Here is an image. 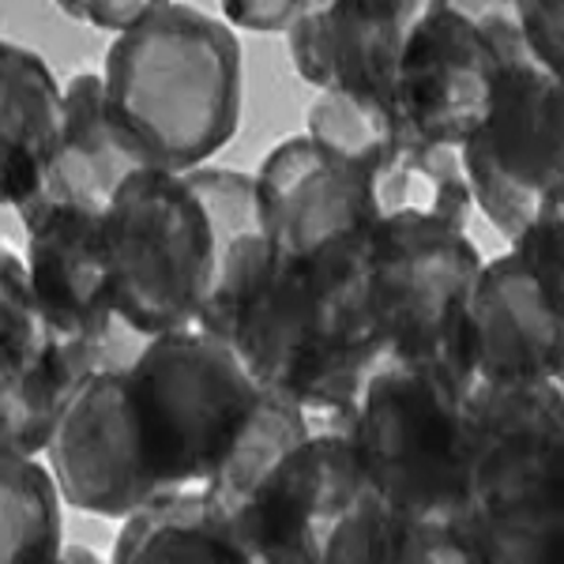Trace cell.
<instances>
[{
    "mask_svg": "<svg viewBox=\"0 0 564 564\" xmlns=\"http://www.w3.org/2000/svg\"><path fill=\"white\" fill-rule=\"evenodd\" d=\"M372 234L332 241L308 260L275 257L263 234L234 241L193 324L230 343L263 388L302 403L321 430H339L388 358L366 297Z\"/></svg>",
    "mask_w": 564,
    "mask_h": 564,
    "instance_id": "cell-1",
    "label": "cell"
},
{
    "mask_svg": "<svg viewBox=\"0 0 564 564\" xmlns=\"http://www.w3.org/2000/svg\"><path fill=\"white\" fill-rule=\"evenodd\" d=\"M106 113L148 170L212 166L241 124V45L196 4L159 0L102 65Z\"/></svg>",
    "mask_w": 564,
    "mask_h": 564,
    "instance_id": "cell-2",
    "label": "cell"
},
{
    "mask_svg": "<svg viewBox=\"0 0 564 564\" xmlns=\"http://www.w3.org/2000/svg\"><path fill=\"white\" fill-rule=\"evenodd\" d=\"M395 516L463 508L475 467V384L444 361L384 358L339 422Z\"/></svg>",
    "mask_w": 564,
    "mask_h": 564,
    "instance_id": "cell-3",
    "label": "cell"
},
{
    "mask_svg": "<svg viewBox=\"0 0 564 564\" xmlns=\"http://www.w3.org/2000/svg\"><path fill=\"white\" fill-rule=\"evenodd\" d=\"M268 388L230 343L185 327L129 366V399L148 470L166 497H207L257 417Z\"/></svg>",
    "mask_w": 564,
    "mask_h": 564,
    "instance_id": "cell-4",
    "label": "cell"
},
{
    "mask_svg": "<svg viewBox=\"0 0 564 564\" xmlns=\"http://www.w3.org/2000/svg\"><path fill=\"white\" fill-rule=\"evenodd\" d=\"M467 512L486 564H564V391L475 388Z\"/></svg>",
    "mask_w": 564,
    "mask_h": 564,
    "instance_id": "cell-5",
    "label": "cell"
},
{
    "mask_svg": "<svg viewBox=\"0 0 564 564\" xmlns=\"http://www.w3.org/2000/svg\"><path fill=\"white\" fill-rule=\"evenodd\" d=\"M117 316L143 339L196 324L230 241L188 174L140 170L102 218Z\"/></svg>",
    "mask_w": 564,
    "mask_h": 564,
    "instance_id": "cell-6",
    "label": "cell"
},
{
    "mask_svg": "<svg viewBox=\"0 0 564 564\" xmlns=\"http://www.w3.org/2000/svg\"><path fill=\"white\" fill-rule=\"evenodd\" d=\"M505 76L486 124L463 148L475 207L512 245L564 181V87L531 57L516 4L500 31Z\"/></svg>",
    "mask_w": 564,
    "mask_h": 564,
    "instance_id": "cell-7",
    "label": "cell"
},
{
    "mask_svg": "<svg viewBox=\"0 0 564 564\" xmlns=\"http://www.w3.org/2000/svg\"><path fill=\"white\" fill-rule=\"evenodd\" d=\"M481 268L486 260L467 230L430 218L380 223L369 249L366 297L388 358L444 361L463 372V313Z\"/></svg>",
    "mask_w": 564,
    "mask_h": 564,
    "instance_id": "cell-8",
    "label": "cell"
},
{
    "mask_svg": "<svg viewBox=\"0 0 564 564\" xmlns=\"http://www.w3.org/2000/svg\"><path fill=\"white\" fill-rule=\"evenodd\" d=\"M508 12L512 4L422 0L395 84L399 132L433 148H467L497 102Z\"/></svg>",
    "mask_w": 564,
    "mask_h": 564,
    "instance_id": "cell-9",
    "label": "cell"
},
{
    "mask_svg": "<svg viewBox=\"0 0 564 564\" xmlns=\"http://www.w3.org/2000/svg\"><path fill=\"white\" fill-rule=\"evenodd\" d=\"M366 494L369 481L343 430L316 425L302 448L260 481L226 531L252 564H321L332 534Z\"/></svg>",
    "mask_w": 564,
    "mask_h": 564,
    "instance_id": "cell-10",
    "label": "cell"
},
{
    "mask_svg": "<svg viewBox=\"0 0 564 564\" xmlns=\"http://www.w3.org/2000/svg\"><path fill=\"white\" fill-rule=\"evenodd\" d=\"M564 297L520 252L486 260L463 313L459 366L475 388L545 384L561 377Z\"/></svg>",
    "mask_w": 564,
    "mask_h": 564,
    "instance_id": "cell-11",
    "label": "cell"
},
{
    "mask_svg": "<svg viewBox=\"0 0 564 564\" xmlns=\"http://www.w3.org/2000/svg\"><path fill=\"white\" fill-rule=\"evenodd\" d=\"M65 505L98 520H132L159 505L140 430H135L129 369H106L87 380L45 452Z\"/></svg>",
    "mask_w": 564,
    "mask_h": 564,
    "instance_id": "cell-12",
    "label": "cell"
},
{
    "mask_svg": "<svg viewBox=\"0 0 564 564\" xmlns=\"http://www.w3.org/2000/svg\"><path fill=\"white\" fill-rule=\"evenodd\" d=\"M102 218L79 207L45 212L26 230V275L61 343L102 354L113 369H129L151 339L117 316Z\"/></svg>",
    "mask_w": 564,
    "mask_h": 564,
    "instance_id": "cell-13",
    "label": "cell"
},
{
    "mask_svg": "<svg viewBox=\"0 0 564 564\" xmlns=\"http://www.w3.org/2000/svg\"><path fill=\"white\" fill-rule=\"evenodd\" d=\"M252 181L260 234L282 260H308L324 245L380 226L358 162L305 132L263 154Z\"/></svg>",
    "mask_w": 564,
    "mask_h": 564,
    "instance_id": "cell-14",
    "label": "cell"
},
{
    "mask_svg": "<svg viewBox=\"0 0 564 564\" xmlns=\"http://www.w3.org/2000/svg\"><path fill=\"white\" fill-rule=\"evenodd\" d=\"M411 0H308L290 26V61L305 84L395 113V84L411 26Z\"/></svg>",
    "mask_w": 564,
    "mask_h": 564,
    "instance_id": "cell-15",
    "label": "cell"
},
{
    "mask_svg": "<svg viewBox=\"0 0 564 564\" xmlns=\"http://www.w3.org/2000/svg\"><path fill=\"white\" fill-rule=\"evenodd\" d=\"M65 124V84L34 50L0 45V188L4 204L31 226L42 212L45 177Z\"/></svg>",
    "mask_w": 564,
    "mask_h": 564,
    "instance_id": "cell-16",
    "label": "cell"
},
{
    "mask_svg": "<svg viewBox=\"0 0 564 564\" xmlns=\"http://www.w3.org/2000/svg\"><path fill=\"white\" fill-rule=\"evenodd\" d=\"M140 170H148L143 159L113 129V121L106 113L102 72L72 76L65 84V124H61V143L57 154H53L50 177H45L39 218L45 212H57V207H79V212L90 215H106L124 181L140 174ZM31 226H23V230H31Z\"/></svg>",
    "mask_w": 564,
    "mask_h": 564,
    "instance_id": "cell-17",
    "label": "cell"
},
{
    "mask_svg": "<svg viewBox=\"0 0 564 564\" xmlns=\"http://www.w3.org/2000/svg\"><path fill=\"white\" fill-rule=\"evenodd\" d=\"M361 174H366L377 223L430 218L452 230H467L475 193H470L467 166H463V151L399 135L384 154L361 166Z\"/></svg>",
    "mask_w": 564,
    "mask_h": 564,
    "instance_id": "cell-18",
    "label": "cell"
},
{
    "mask_svg": "<svg viewBox=\"0 0 564 564\" xmlns=\"http://www.w3.org/2000/svg\"><path fill=\"white\" fill-rule=\"evenodd\" d=\"M109 564H252L204 497H166L121 523Z\"/></svg>",
    "mask_w": 564,
    "mask_h": 564,
    "instance_id": "cell-19",
    "label": "cell"
},
{
    "mask_svg": "<svg viewBox=\"0 0 564 564\" xmlns=\"http://www.w3.org/2000/svg\"><path fill=\"white\" fill-rule=\"evenodd\" d=\"M0 564H57L65 557V494L45 459L0 456Z\"/></svg>",
    "mask_w": 564,
    "mask_h": 564,
    "instance_id": "cell-20",
    "label": "cell"
},
{
    "mask_svg": "<svg viewBox=\"0 0 564 564\" xmlns=\"http://www.w3.org/2000/svg\"><path fill=\"white\" fill-rule=\"evenodd\" d=\"M61 339L26 275V257L0 252V380L26 377L57 354Z\"/></svg>",
    "mask_w": 564,
    "mask_h": 564,
    "instance_id": "cell-21",
    "label": "cell"
},
{
    "mask_svg": "<svg viewBox=\"0 0 564 564\" xmlns=\"http://www.w3.org/2000/svg\"><path fill=\"white\" fill-rule=\"evenodd\" d=\"M305 135H313L316 143L339 151L343 159L369 166L377 154H384L391 143L399 140V121L391 109L366 106L358 98L335 95V90H321L308 102L305 113Z\"/></svg>",
    "mask_w": 564,
    "mask_h": 564,
    "instance_id": "cell-22",
    "label": "cell"
},
{
    "mask_svg": "<svg viewBox=\"0 0 564 564\" xmlns=\"http://www.w3.org/2000/svg\"><path fill=\"white\" fill-rule=\"evenodd\" d=\"M395 520V564H486L467 505Z\"/></svg>",
    "mask_w": 564,
    "mask_h": 564,
    "instance_id": "cell-23",
    "label": "cell"
},
{
    "mask_svg": "<svg viewBox=\"0 0 564 564\" xmlns=\"http://www.w3.org/2000/svg\"><path fill=\"white\" fill-rule=\"evenodd\" d=\"M395 512L369 489L332 534L321 564H395Z\"/></svg>",
    "mask_w": 564,
    "mask_h": 564,
    "instance_id": "cell-24",
    "label": "cell"
},
{
    "mask_svg": "<svg viewBox=\"0 0 564 564\" xmlns=\"http://www.w3.org/2000/svg\"><path fill=\"white\" fill-rule=\"evenodd\" d=\"M531 57L564 87V0H516Z\"/></svg>",
    "mask_w": 564,
    "mask_h": 564,
    "instance_id": "cell-25",
    "label": "cell"
},
{
    "mask_svg": "<svg viewBox=\"0 0 564 564\" xmlns=\"http://www.w3.org/2000/svg\"><path fill=\"white\" fill-rule=\"evenodd\" d=\"M159 0H61V12L72 20H84L95 31H109L113 39L135 31L151 15Z\"/></svg>",
    "mask_w": 564,
    "mask_h": 564,
    "instance_id": "cell-26",
    "label": "cell"
},
{
    "mask_svg": "<svg viewBox=\"0 0 564 564\" xmlns=\"http://www.w3.org/2000/svg\"><path fill=\"white\" fill-rule=\"evenodd\" d=\"M305 4L308 0H226V4H218V12H223V23H230V26L290 34V26L297 23Z\"/></svg>",
    "mask_w": 564,
    "mask_h": 564,
    "instance_id": "cell-27",
    "label": "cell"
},
{
    "mask_svg": "<svg viewBox=\"0 0 564 564\" xmlns=\"http://www.w3.org/2000/svg\"><path fill=\"white\" fill-rule=\"evenodd\" d=\"M57 564H109V557H102V553L87 550V545H68L65 557H61Z\"/></svg>",
    "mask_w": 564,
    "mask_h": 564,
    "instance_id": "cell-28",
    "label": "cell"
},
{
    "mask_svg": "<svg viewBox=\"0 0 564 564\" xmlns=\"http://www.w3.org/2000/svg\"><path fill=\"white\" fill-rule=\"evenodd\" d=\"M557 384H561V391H564V361H561V377H557Z\"/></svg>",
    "mask_w": 564,
    "mask_h": 564,
    "instance_id": "cell-29",
    "label": "cell"
}]
</instances>
